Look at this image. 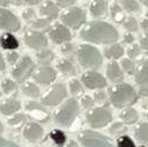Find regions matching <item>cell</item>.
I'll return each mask as SVG.
<instances>
[{"mask_svg":"<svg viewBox=\"0 0 148 147\" xmlns=\"http://www.w3.org/2000/svg\"><path fill=\"white\" fill-rule=\"evenodd\" d=\"M27 110L29 111L30 116L35 120H37L38 122H45L48 120L49 115H48V111L45 109L41 105H39L37 102H28L27 104Z\"/></svg>","mask_w":148,"mask_h":147,"instance_id":"cell-17","label":"cell"},{"mask_svg":"<svg viewBox=\"0 0 148 147\" xmlns=\"http://www.w3.org/2000/svg\"><path fill=\"white\" fill-rule=\"evenodd\" d=\"M136 70V83L140 87L141 93L148 95V60L144 61Z\"/></svg>","mask_w":148,"mask_h":147,"instance_id":"cell-15","label":"cell"},{"mask_svg":"<svg viewBox=\"0 0 148 147\" xmlns=\"http://www.w3.org/2000/svg\"><path fill=\"white\" fill-rule=\"evenodd\" d=\"M77 0H55L56 5H59L60 7H69V6H73Z\"/></svg>","mask_w":148,"mask_h":147,"instance_id":"cell-47","label":"cell"},{"mask_svg":"<svg viewBox=\"0 0 148 147\" xmlns=\"http://www.w3.org/2000/svg\"><path fill=\"white\" fill-rule=\"evenodd\" d=\"M49 20H47V19H37V20H35L34 22H32V28L34 29H45V28H47L48 25H49Z\"/></svg>","mask_w":148,"mask_h":147,"instance_id":"cell-39","label":"cell"},{"mask_svg":"<svg viewBox=\"0 0 148 147\" xmlns=\"http://www.w3.org/2000/svg\"><path fill=\"white\" fill-rule=\"evenodd\" d=\"M126 53H127L129 59H130V60H133V59H137V58L140 56V54H141V48H140L139 45H132L131 47L127 48Z\"/></svg>","mask_w":148,"mask_h":147,"instance_id":"cell-37","label":"cell"},{"mask_svg":"<svg viewBox=\"0 0 148 147\" xmlns=\"http://www.w3.org/2000/svg\"><path fill=\"white\" fill-rule=\"evenodd\" d=\"M141 28H143V30L146 32V34H148V19H144L143 21H141Z\"/></svg>","mask_w":148,"mask_h":147,"instance_id":"cell-50","label":"cell"},{"mask_svg":"<svg viewBox=\"0 0 148 147\" xmlns=\"http://www.w3.org/2000/svg\"><path fill=\"white\" fill-rule=\"evenodd\" d=\"M110 13L112 20L115 22H117V23H122L124 21V19H125L123 8L119 5H117V3H112V6L110 7Z\"/></svg>","mask_w":148,"mask_h":147,"instance_id":"cell-30","label":"cell"},{"mask_svg":"<svg viewBox=\"0 0 148 147\" xmlns=\"http://www.w3.org/2000/svg\"><path fill=\"white\" fill-rule=\"evenodd\" d=\"M39 12L45 19H47L49 21H52L59 16V7L55 3H53L52 1H47L44 5H41Z\"/></svg>","mask_w":148,"mask_h":147,"instance_id":"cell-19","label":"cell"},{"mask_svg":"<svg viewBox=\"0 0 148 147\" xmlns=\"http://www.w3.org/2000/svg\"><path fill=\"white\" fill-rule=\"evenodd\" d=\"M10 2V0H0V5L1 6H7Z\"/></svg>","mask_w":148,"mask_h":147,"instance_id":"cell-53","label":"cell"},{"mask_svg":"<svg viewBox=\"0 0 148 147\" xmlns=\"http://www.w3.org/2000/svg\"><path fill=\"white\" fill-rule=\"evenodd\" d=\"M147 19H148V13H147Z\"/></svg>","mask_w":148,"mask_h":147,"instance_id":"cell-57","label":"cell"},{"mask_svg":"<svg viewBox=\"0 0 148 147\" xmlns=\"http://www.w3.org/2000/svg\"><path fill=\"white\" fill-rule=\"evenodd\" d=\"M20 28H21V23L18 19L10 10L0 8V29L15 32V31H18Z\"/></svg>","mask_w":148,"mask_h":147,"instance_id":"cell-11","label":"cell"},{"mask_svg":"<svg viewBox=\"0 0 148 147\" xmlns=\"http://www.w3.org/2000/svg\"><path fill=\"white\" fill-rule=\"evenodd\" d=\"M140 147H145V146H140Z\"/></svg>","mask_w":148,"mask_h":147,"instance_id":"cell-58","label":"cell"},{"mask_svg":"<svg viewBox=\"0 0 148 147\" xmlns=\"http://www.w3.org/2000/svg\"><path fill=\"white\" fill-rule=\"evenodd\" d=\"M134 137L138 142L148 144V123L141 122L134 129Z\"/></svg>","mask_w":148,"mask_h":147,"instance_id":"cell-26","label":"cell"},{"mask_svg":"<svg viewBox=\"0 0 148 147\" xmlns=\"http://www.w3.org/2000/svg\"><path fill=\"white\" fill-rule=\"evenodd\" d=\"M140 1H141V2H143L145 6H147V7H148V0H140Z\"/></svg>","mask_w":148,"mask_h":147,"instance_id":"cell-55","label":"cell"},{"mask_svg":"<svg viewBox=\"0 0 148 147\" xmlns=\"http://www.w3.org/2000/svg\"><path fill=\"white\" fill-rule=\"evenodd\" d=\"M79 113V105L75 98L68 99L59 109L55 111L54 121L58 125L69 128L76 120Z\"/></svg>","mask_w":148,"mask_h":147,"instance_id":"cell-4","label":"cell"},{"mask_svg":"<svg viewBox=\"0 0 148 147\" xmlns=\"http://www.w3.org/2000/svg\"><path fill=\"white\" fill-rule=\"evenodd\" d=\"M80 38L94 44H112L118 39V32L109 23L94 21L82 30Z\"/></svg>","mask_w":148,"mask_h":147,"instance_id":"cell-1","label":"cell"},{"mask_svg":"<svg viewBox=\"0 0 148 147\" xmlns=\"http://www.w3.org/2000/svg\"><path fill=\"white\" fill-rule=\"evenodd\" d=\"M123 41H124L125 44H132V43L134 41V37H133V35H132L131 32H127V34L124 35Z\"/></svg>","mask_w":148,"mask_h":147,"instance_id":"cell-49","label":"cell"},{"mask_svg":"<svg viewBox=\"0 0 148 147\" xmlns=\"http://www.w3.org/2000/svg\"><path fill=\"white\" fill-rule=\"evenodd\" d=\"M22 1L25 3H29V5H36L38 2H40L41 0H22Z\"/></svg>","mask_w":148,"mask_h":147,"instance_id":"cell-52","label":"cell"},{"mask_svg":"<svg viewBox=\"0 0 148 147\" xmlns=\"http://www.w3.org/2000/svg\"><path fill=\"white\" fill-rule=\"evenodd\" d=\"M121 120L125 123V124H133L138 121L139 118V114L136 109H133L132 107H126L121 111L119 114Z\"/></svg>","mask_w":148,"mask_h":147,"instance_id":"cell-23","label":"cell"},{"mask_svg":"<svg viewBox=\"0 0 148 147\" xmlns=\"http://www.w3.org/2000/svg\"><path fill=\"white\" fill-rule=\"evenodd\" d=\"M37 60L38 62L42 66H47L48 63H51L54 59V54L51 49H47V48H44V49H40L37 53Z\"/></svg>","mask_w":148,"mask_h":147,"instance_id":"cell-27","label":"cell"},{"mask_svg":"<svg viewBox=\"0 0 148 147\" xmlns=\"http://www.w3.org/2000/svg\"><path fill=\"white\" fill-rule=\"evenodd\" d=\"M63 25L71 29H79L86 22V14L79 7H71L61 14Z\"/></svg>","mask_w":148,"mask_h":147,"instance_id":"cell-7","label":"cell"},{"mask_svg":"<svg viewBox=\"0 0 148 147\" xmlns=\"http://www.w3.org/2000/svg\"><path fill=\"white\" fill-rule=\"evenodd\" d=\"M126 130V128L124 126L123 123H114L109 126V133L110 135H117V133H122Z\"/></svg>","mask_w":148,"mask_h":147,"instance_id":"cell-40","label":"cell"},{"mask_svg":"<svg viewBox=\"0 0 148 147\" xmlns=\"http://www.w3.org/2000/svg\"><path fill=\"white\" fill-rule=\"evenodd\" d=\"M109 99L116 108H126L138 100V94L130 84L119 83L109 89Z\"/></svg>","mask_w":148,"mask_h":147,"instance_id":"cell-2","label":"cell"},{"mask_svg":"<svg viewBox=\"0 0 148 147\" xmlns=\"http://www.w3.org/2000/svg\"><path fill=\"white\" fill-rule=\"evenodd\" d=\"M22 91L25 95L31 97V98H37L40 95V89L38 87L35 83H25L22 86Z\"/></svg>","mask_w":148,"mask_h":147,"instance_id":"cell-29","label":"cell"},{"mask_svg":"<svg viewBox=\"0 0 148 147\" xmlns=\"http://www.w3.org/2000/svg\"><path fill=\"white\" fill-rule=\"evenodd\" d=\"M78 140L83 147H114L107 136L92 130L82 131L78 135Z\"/></svg>","mask_w":148,"mask_h":147,"instance_id":"cell-5","label":"cell"},{"mask_svg":"<svg viewBox=\"0 0 148 147\" xmlns=\"http://www.w3.org/2000/svg\"><path fill=\"white\" fill-rule=\"evenodd\" d=\"M23 136L27 140L37 143L44 136V129L38 123H28L23 129Z\"/></svg>","mask_w":148,"mask_h":147,"instance_id":"cell-16","label":"cell"},{"mask_svg":"<svg viewBox=\"0 0 148 147\" xmlns=\"http://www.w3.org/2000/svg\"><path fill=\"white\" fill-rule=\"evenodd\" d=\"M2 131H3V125H2V123L0 122V133H1Z\"/></svg>","mask_w":148,"mask_h":147,"instance_id":"cell-56","label":"cell"},{"mask_svg":"<svg viewBox=\"0 0 148 147\" xmlns=\"http://www.w3.org/2000/svg\"><path fill=\"white\" fill-rule=\"evenodd\" d=\"M68 147H78V146H77V144H76L75 142H70V143L68 144Z\"/></svg>","mask_w":148,"mask_h":147,"instance_id":"cell-54","label":"cell"},{"mask_svg":"<svg viewBox=\"0 0 148 147\" xmlns=\"http://www.w3.org/2000/svg\"><path fill=\"white\" fill-rule=\"evenodd\" d=\"M140 48L146 54H148V34H146L145 36L141 38V40H140Z\"/></svg>","mask_w":148,"mask_h":147,"instance_id":"cell-46","label":"cell"},{"mask_svg":"<svg viewBox=\"0 0 148 147\" xmlns=\"http://www.w3.org/2000/svg\"><path fill=\"white\" fill-rule=\"evenodd\" d=\"M112 121L111 111L106 107H93L86 114V122L93 129L105 128Z\"/></svg>","mask_w":148,"mask_h":147,"instance_id":"cell-6","label":"cell"},{"mask_svg":"<svg viewBox=\"0 0 148 147\" xmlns=\"http://www.w3.org/2000/svg\"><path fill=\"white\" fill-rule=\"evenodd\" d=\"M90 12L93 17H102L108 12V2L106 0H93L90 5Z\"/></svg>","mask_w":148,"mask_h":147,"instance_id":"cell-18","label":"cell"},{"mask_svg":"<svg viewBox=\"0 0 148 147\" xmlns=\"http://www.w3.org/2000/svg\"><path fill=\"white\" fill-rule=\"evenodd\" d=\"M93 100H94V102L97 101V102H99V104H105L106 101H107V99H108V97H107V94L102 91V90H100V91H97L95 93H94V95H93Z\"/></svg>","mask_w":148,"mask_h":147,"instance_id":"cell-42","label":"cell"},{"mask_svg":"<svg viewBox=\"0 0 148 147\" xmlns=\"http://www.w3.org/2000/svg\"><path fill=\"white\" fill-rule=\"evenodd\" d=\"M32 78L41 85H48L56 78V71L49 66H41L32 73Z\"/></svg>","mask_w":148,"mask_h":147,"instance_id":"cell-14","label":"cell"},{"mask_svg":"<svg viewBox=\"0 0 148 147\" xmlns=\"http://www.w3.org/2000/svg\"><path fill=\"white\" fill-rule=\"evenodd\" d=\"M25 122V115L24 114H17L14 115L12 118L8 120V124L10 126H18L21 124H23Z\"/></svg>","mask_w":148,"mask_h":147,"instance_id":"cell-38","label":"cell"},{"mask_svg":"<svg viewBox=\"0 0 148 147\" xmlns=\"http://www.w3.org/2000/svg\"><path fill=\"white\" fill-rule=\"evenodd\" d=\"M82 82L88 90H102L107 86V80L101 74L97 71H87L83 74Z\"/></svg>","mask_w":148,"mask_h":147,"instance_id":"cell-10","label":"cell"},{"mask_svg":"<svg viewBox=\"0 0 148 147\" xmlns=\"http://www.w3.org/2000/svg\"><path fill=\"white\" fill-rule=\"evenodd\" d=\"M21 109V104L18 100L9 98L2 101L1 106H0V113H2L3 115H12L15 114L16 111Z\"/></svg>","mask_w":148,"mask_h":147,"instance_id":"cell-20","label":"cell"},{"mask_svg":"<svg viewBox=\"0 0 148 147\" xmlns=\"http://www.w3.org/2000/svg\"><path fill=\"white\" fill-rule=\"evenodd\" d=\"M80 102H82V106L85 109H92L93 106H94V100H93V98L91 95H84V97H82Z\"/></svg>","mask_w":148,"mask_h":147,"instance_id":"cell-41","label":"cell"},{"mask_svg":"<svg viewBox=\"0 0 148 147\" xmlns=\"http://www.w3.org/2000/svg\"><path fill=\"white\" fill-rule=\"evenodd\" d=\"M0 147H21L20 145L13 143V142H9L7 139H3V138H0Z\"/></svg>","mask_w":148,"mask_h":147,"instance_id":"cell-48","label":"cell"},{"mask_svg":"<svg viewBox=\"0 0 148 147\" xmlns=\"http://www.w3.org/2000/svg\"><path fill=\"white\" fill-rule=\"evenodd\" d=\"M122 68L129 75H132V74L136 73V63H134V61H132L130 59L122 60Z\"/></svg>","mask_w":148,"mask_h":147,"instance_id":"cell-36","label":"cell"},{"mask_svg":"<svg viewBox=\"0 0 148 147\" xmlns=\"http://www.w3.org/2000/svg\"><path fill=\"white\" fill-rule=\"evenodd\" d=\"M34 69H35V63L31 60V58L23 56L13 69V73H12L13 78H15V80L22 83L32 74Z\"/></svg>","mask_w":148,"mask_h":147,"instance_id":"cell-9","label":"cell"},{"mask_svg":"<svg viewBox=\"0 0 148 147\" xmlns=\"http://www.w3.org/2000/svg\"><path fill=\"white\" fill-rule=\"evenodd\" d=\"M107 77L112 83H118V82L123 80L124 75H123V71H122V69L117 62L112 61L107 66Z\"/></svg>","mask_w":148,"mask_h":147,"instance_id":"cell-21","label":"cell"},{"mask_svg":"<svg viewBox=\"0 0 148 147\" xmlns=\"http://www.w3.org/2000/svg\"><path fill=\"white\" fill-rule=\"evenodd\" d=\"M77 58L80 66L86 69H99L103 62L99 49L88 44H83L78 46Z\"/></svg>","mask_w":148,"mask_h":147,"instance_id":"cell-3","label":"cell"},{"mask_svg":"<svg viewBox=\"0 0 148 147\" xmlns=\"http://www.w3.org/2000/svg\"><path fill=\"white\" fill-rule=\"evenodd\" d=\"M117 147H136V144L129 136L123 135L117 138Z\"/></svg>","mask_w":148,"mask_h":147,"instance_id":"cell-34","label":"cell"},{"mask_svg":"<svg viewBox=\"0 0 148 147\" xmlns=\"http://www.w3.org/2000/svg\"><path fill=\"white\" fill-rule=\"evenodd\" d=\"M123 54H124V48L119 44H112L109 47L105 48V56L107 59L116 60V59L122 58Z\"/></svg>","mask_w":148,"mask_h":147,"instance_id":"cell-25","label":"cell"},{"mask_svg":"<svg viewBox=\"0 0 148 147\" xmlns=\"http://www.w3.org/2000/svg\"><path fill=\"white\" fill-rule=\"evenodd\" d=\"M123 25H124V28H125L129 32H134V31L138 30V22H137V20H136L134 17H132V16L127 17V19L124 21Z\"/></svg>","mask_w":148,"mask_h":147,"instance_id":"cell-35","label":"cell"},{"mask_svg":"<svg viewBox=\"0 0 148 147\" xmlns=\"http://www.w3.org/2000/svg\"><path fill=\"white\" fill-rule=\"evenodd\" d=\"M0 45L3 49H8V51H14V49L18 48V46H20L17 38L12 34H5L1 37L0 38Z\"/></svg>","mask_w":148,"mask_h":147,"instance_id":"cell-22","label":"cell"},{"mask_svg":"<svg viewBox=\"0 0 148 147\" xmlns=\"http://www.w3.org/2000/svg\"><path fill=\"white\" fill-rule=\"evenodd\" d=\"M67 97V87L64 84H55L42 98L41 102L45 106H58Z\"/></svg>","mask_w":148,"mask_h":147,"instance_id":"cell-8","label":"cell"},{"mask_svg":"<svg viewBox=\"0 0 148 147\" xmlns=\"http://www.w3.org/2000/svg\"><path fill=\"white\" fill-rule=\"evenodd\" d=\"M24 43L28 47L34 49H44L47 47V44H48L46 36L35 30L27 31V34L24 35Z\"/></svg>","mask_w":148,"mask_h":147,"instance_id":"cell-13","label":"cell"},{"mask_svg":"<svg viewBox=\"0 0 148 147\" xmlns=\"http://www.w3.org/2000/svg\"><path fill=\"white\" fill-rule=\"evenodd\" d=\"M58 69L66 76H76L77 69L74 66V63L69 59H62L58 62Z\"/></svg>","mask_w":148,"mask_h":147,"instance_id":"cell-24","label":"cell"},{"mask_svg":"<svg viewBox=\"0 0 148 147\" xmlns=\"http://www.w3.org/2000/svg\"><path fill=\"white\" fill-rule=\"evenodd\" d=\"M49 138H51V139L53 140V143H54L55 145H58V146H63V145L66 144V142H67V137H66L64 132L61 131V130H58V129L51 131Z\"/></svg>","mask_w":148,"mask_h":147,"instance_id":"cell-28","label":"cell"},{"mask_svg":"<svg viewBox=\"0 0 148 147\" xmlns=\"http://www.w3.org/2000/svg\"><path fill=\"white\" fill-rule=\"evenodd\" d=\"M22 16H23V19H24L25 21H31V20L36 16V12H35V9H32V8H27V9L23 12Z\"/></svg>","mask_w":148,"mask_h":147,"instance_id":"cell-44","label":"cell"},{"mask_svg":"<svg viewBox=\"0 0 148 147\" xmlns=\"http://www.w3.org/2000/svg\"><path fill=\"white\" fill-rule=\"evenodd\" d=\"M48 36L51 38V40L54 44H64V43H69L71 40V32L70 30L63 25V24H54L49 30H48Z\"/></svg>","mask_w":148,"mask_h":147,"instance_id":"cell-12","label":"cell"},{"mask_svg":"<svg viewBox=\"0 0 148 147\" xmlns=\"http://www.w3.org/2000/svg\"><path fill=\"white\" fill-rule=\"evenodd\" d=\"M121 7L130 13L140 12V6L136 0H121Z\"/></svg>","mask_w":148,"mask_h":147,"instance_id":"cell-31","label":"cell"},{"mask_svg":"<svg viewBox=\"0 0 148 147\" xmlns=\"http://www.w3.org/2000/svg\"><path fill=\"white\" fill-rule=\"evenodd\" d=\"M75 51L74 48V45L71 44V43H64L63 45H62V47H61V52H62V54H64V55H70V54H73Z\"/></svg>","mask_w":148,"mask_h":147,"instance_id":"cell-43","label":"cell"},{"mask_svg":"<svg viewBox=\"0 0 148 147\" xmlns=\"http://www.w3.org/2000/svg\"><path fill=\"white\" fill-rule=\"evenodd\" d=\"M69 90H70V93L74 97H77V95H79V94L83 93V85L80 84L79 80L71 79L70 83H69Z\"/></svg>","mask_w":148,"mask_h":147,"instance_id":"cell-32","label":"cell"},{"mask_svg":"<svg viewBox=\"0 0 148 147\" xmlns=\"http://www.w3.org/2000/svg\"><path fill=\"white\" fill-rule=\"evenodd\" d=\"M18 58H20V55H18V53L15 52V51H10V52L7 53V60H8V62H9L10 65L17 62Z\"/></svg>","mask_w":148,"mask_h":147,"instance_id":"cell-45","label":"cell"},{"mask_svg":"<svg viewBox=\"0 0 148 147\" xmlns=\"http://www.w3.org/2000/svg\"><path fill=\"white\" fill-rule=\"evenodd\" d=\"M147 117H148V114H147Z\"/></svg>","mask_w":148,"mask_h":147,"instance_id":"cell-59","label":"cell"},{"mask_svg":"<svg viewBox=\"0 0 148 147\" xmlns=\"http://www.w3.org/2000/svg\"><path fill=\"white\" fill-rule=\"evenodd\" d=\"M5 68H6L5 60H3V58H2V55H1V53H0V70L2 71V70H5Z\"/></svg>","mask_w":148,"mask_h":147,"instance_id":"cell-51","label":"cell"},{"mask_svg":"<svg viewBox=\"0 0 148 147\" xmlns=\"http://www.w3.org/2000/svg\"><path fill=\"white\" fill-rule=\"evenodd\" d=\"M2 90H3L5 93L12 94V93H14V92L17 90L16 83H15L14 80H12V79H8V78L5 79V80L2 82Z\"/></svg>","mask_w":148,"mask_h":147,"instance_id":"cell-33","label":"cell"}]
</instances>
